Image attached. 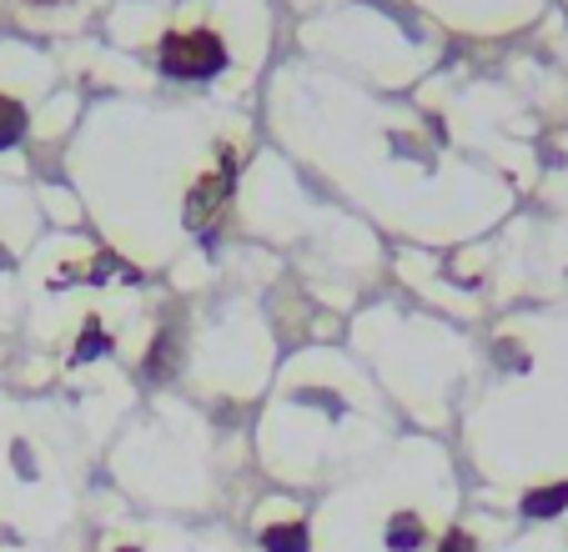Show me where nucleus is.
Instances as JSON below:
<instances>
[{
    "instance_id": "nucleus-1",
    "label": "nucleus",
    "mask_w": 568,
    "mask_h": 552,
    "mask_svg": "<svg viewBox=\"0 0 568 552\" xmlns=\"http://www.w3.org/2000/svg\"><path fill=\"white\" fill-rule=\"evenodd\" d=\"M226 65V45L216 31H176L161 41V71L176 81H206Z\"/></svg>"
},
{
    "instance_id": "nucleus-2",
    "label": "nucleus",
    "mask_w": 568,
    "mask_h": 552,
    "mask_svg": "<svg viewBox=\"0 0 568 552\" xmlns=\"http://www.w3.org/2000/svg\"><path fill=\"white\" fill-rule=\"evenodd\" d=\"M226 192H232V156L222 161V171H216V176L196 181L192 202H186V226H206V222H212V212L222 206V196H226Z\"/></svg>"
},
{
    "instance_id": "nucleus-3",
    "label": "nucleus",
    "mask_w": 568,
    "mask_h": 552,
    "mask_svg": "<svg viewBox=\"0 0 568 552\" xmlns=\"http://www.w3.org/2000/svg\"><path fill=\"white\" fill-rule=\"evenodd\" d=\"M568 508V482H548V488H534L524 498V518H558V512Z\"/></svg>"
},
{
    "instance_id": "nucleus-4",
    "label": "nucleus",
    "mask_w": 568,
    "mask_h": 552,
    "mask_svg": "<svg viewBox=\"0 0 568 552\" xmlns=\"http://www.w3.org/2000/svg\"><path fill=\"white\" fill-rule=\"evenodd\" d=\"M387 548L393 552H418L423 548V522L413 518V512H397V518L387 522Z\"/></svg>"
},
{
    "instance_id": "nucleus-5",
    "label": "nucleus",
    "mask_w": 568,
    "mask_h": 552,
    "mask_svg": "<svg viewBox=\"0 0 568 552\" xmlns=\"http://www.w3.org/2000/svg\"><path fill=\"white\" fill-rule=\"evenodd\" d=\"M262 548L267 552H307V528H302V522H277V528L262 532Z\"/></svg>"
},
{
    "instance_id": "nucleus-6",
    "label": "nucleus",
    "mask_w": 568,
    "mask_h": 552,
    "mask_svg": "<svg viewBox=\"0 0 568 552\" xmlns=\"http://www.w3.org/2000/svg\"><path fill=\"white\" fill-rule=\"evenodd\" d=\"M21 136H26V106L11 96H0V151L16 146Z\"/></svg>"
},
{
    "instance_id": "nucleus-7",
    "label": "nucleus",
    "mask_w": 568,
    "mask_h": 552,
    "mask_svg": "<svg viewBox=\"0 0 568 552\" xmlns=\"http://www.w3.org/2000/svg\"><path fill=\"white\" fill-rule=\"evenodd\" d=\"M111 341H106V331H101V321H87V331H81V341H75V361H91V357H101Z\"/></svg>"
},
{
    "instance_id": "nucleus-8",
    "label": "nucleus",
    "mask_w": 568,
    "mask_h": 552,
    "mask_svg": "<svg viewBox=\"0 0 568 552\" xmlns=\"http://www.w3.org/2000/svg\"><path fill=\"white\" fill-rule=\"evenodd\" d=\"M438 552H478V542L468 538V532H448V538H443V548Z\"/></svg>"
},
{
    "instance_id": "nucleus-9",
    "label": "nucleus",
    "mask_w": 568,
    "mask_h": 552,
    "mask_svg": "<svg viewBox=\"0 0 568 552\" xmlns=\"http://www.w3.org/2000/svg\"><path fill=\"white\" fill-rule=\"evenodd\" d=\"M0 266H11V252H6V246H0Z\"/></svg>"
},
{
    "instance_id": "nucleus-10",
    "label": "nucleus",
    "mask_w": 568,
    "mask_h": 552,
    "mask_svg": "<svg viewBox=\"0 0 568 552\" xmlns=\"http://www.w3.org/2000/svg\"><path fill=\"white\" fill-rule=\"evenodd\" d=\"M116 552H141V548H116Z\"/></svg>"
}]
</instances>
